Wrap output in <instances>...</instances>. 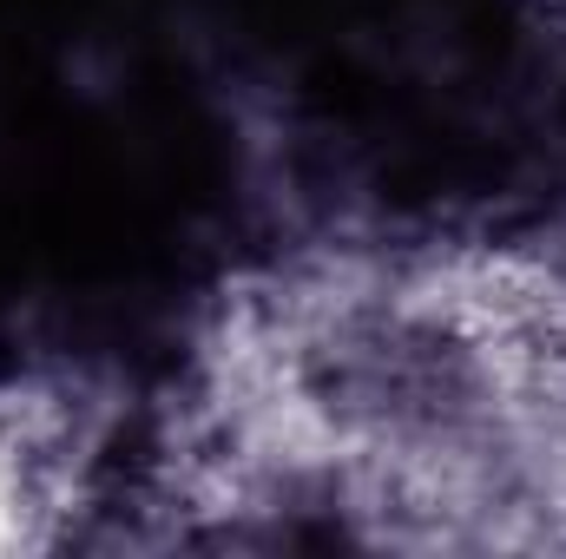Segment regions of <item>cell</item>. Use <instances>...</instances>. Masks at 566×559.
<instances>
[{
  "label": "cell",
  "instance_id": "cell-1",
  "mask_svg": "<svg viewBox=\"0 0 566 559\" xmlns=\"http://www.w3.org/2000/svg\"><path fill=\"white\" fill-rule=\"evenodd\" d=\"M534 13H541V20H547V27L566 40V0H534Z\"/></svg>",
  "mask_w": 566,
  "mask_h": 559
}]
</instances>
